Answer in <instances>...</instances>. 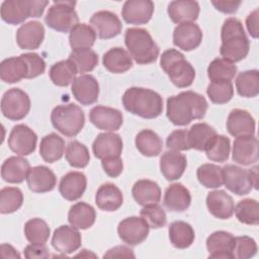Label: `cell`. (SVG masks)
Segmentation results:
<instances>
[{
    "instance_id": "cell-1",
    "label": "cell",
    "mask_w": 259,
    "mask_h": 259,
    "mask_svg": "<svg viewBox=\"0 0 259 259\" xmlns=\"http://www.w3.org/2000/svg\"><path fill=\"white\" fill-rule=\"evenodd\" d=\"M166 114L175 125H187L193 119L203 118L208 104L206 99L194 91H183L167 98Z\"/></svg>"
},
{
    "instance_id": "cell-45",
    "label": "cell",
    "mask_w": 259,
    "mask_h": 259,
    "mask_svg": "<svg viewBox=\"0 0 259 259\" xmlns=\"http://www.w3.org/2000/svg\"><path fill=\"white\" fill-rule=\"evenodd\" d=\"M237 74V66L223 58H217L207 67L210 81H231Z\"/></svg>"
},
{
    "instance_id": "cell-13",
    "label": "cell",
    "mask_w": 259,
    "mask_h": 259,
    "mask_svg": "<svg viewBox=\"0 0 259 259\" xmlns=\"http://www.w3.org/2000/svg\"><path fill=\"white\" fill-rule=\"evenodd\" d=\"M90 24L101 39H109L118 35L122 28L118 16L108 10L95 12L90 18Z\"/></svg>"
},
{
    "instance_id": "cell-47",
    "label": "cell",
    "mask_w": 259,
    "mask_h": 259,
    "mask_svg": "<svg viewBox=\"0 0 259 259\" xmlns=\"http://www.w3.org/2000/svg\"><path fill=\"white\" fill-rule=\"evenodd\" d=\"M50 233L49 225L39 218L31 219L24 225V235L31 244H46Z\"/></svg>"
},
{
    "instance_id": "cell-54",
    "label": "cell",
    "mask_w": 259,
    "mask_h": 259,
    "mask_svg": "<svg viewBox=\"0 0 259 259\" xmlns=\"http://www.w3.org/2000/svg\"><path fill=\"white\" fill-rule=\"evenodd\" d=\"M27 64L28 75L26 79H32L41 75L46 70L45 60L36 53H25L20 55Z\"/></svg>"
},
{
    "instance_id": "cell-41",
    "label": "cell",
    "mask_w": 259,
    "mask_h": 259,
    "mask_svg": "<svg viewBox=\"0 0 259 259\" xmlns=\"http://www.w3.org/2000/svg\"><path fill=\"white\" fill-rule=\"evenodd\" d=\"M96 40V32L91 25L78 23L69 33V42L72 50L90 49Z\"/></svg>"
},
{
    "instance_id": "cell-55",
    "label": "cell",
    "mask_w": 259,
    "mask_h": 259,
    "mask_svg": "<svg viewBox=\"0 0 259 259\" xmlns=\"http://www.w3.org/2000/svg\"><path fill=\"white\" fill-rule=\"evenodd\" d=\"M166 147L172 151H187L190 150L186 130H176L172 132L166 140Z\"/></svg>"
},
{
    "instance_id": "cell-31",
    "label": "cell",
    "mask_w": 259,
    "mask_h": 259,
    "mask_svg": "<svg viewBox=\"0 0 259 259\" xmlns=\"http://www.w3.org/2000/svg\"><path fill=\"white\" fill-rule=\"evenodd\" d=\"M134 199L142 206L157 204L161 199V189L158 183L149 179L138 180L132 189Z\"/></svg>"
},
{
    "instance_id": "cell-21",
    "label": "cell",
    "mask_w": 259,
    "mask_h": 259,
    "mask_svg": "<svg viewBox=\"0 0 259 259\" xmlns=\"http://www.w3.org/2000/svg\"><path fill=\"white\" fill-rule=\"evenodd\" d=\"M45 38V27L38 21H28L16 31V42L22 50H36Z\"/></svg>"
},
{
    "instance_id": "cell-30",
    "label": "cell",
    "mask_w": 259,
    "mask_h": 259,
    "mask_svg": "<svg viewBox=\"0 0 259 259\" xmlns=\"http://www.w3.org/2000/svg\"><path fill=\"white\" fill-rule=\"evenodd\" d=\"M164 205L170 211L180 212L186 210L191 203L189 190L181 183H173L167 187L163 199Z\"/></svg>"
},
{
    "instance_id": "cell-37",
    "label": "cell",
    "mask_w": 259,
    "mask_h": 259,
    "mask_svg": "<svg viewBox=\"0 0 259 259\" xmlns=\"http://www.w3.org/2000/svg\"><path fill=\"white\" fill-rule=\"evenodd\" d=\"M169 239L177 249H186L193 243L195 233L191 225L183 221H175L169 226Z\"/></svg>"
},
{
    "instance_id": "cell-39",
    "label": "cell",
    "mask_w": 259,
    "mask_h": 259,
    "mask_svg": "<svg viewBox=\"0 0 259 259\" xmlns=\"http://www.w3.org/2000/svg\"><path fill=\"white\" fill-rule=\"evenodd\" d=\"M217 135L215 130L205 122H198L191 125L187 131L188 144L190 149L204 151L209 141Z\"/></svg>"
},
{
    "instance_id": "cell-23",
    "label": "cell",
    "mask_w": 259,
    "mask_h": 259,
    "mask_svg": "<svg viewBox=\"0 0 259 259\" xmlns=\"http://www.w3.org/2000/svg\"><path fill=\"white\" fill-rule=\"evenodd\" d=\"M26 182L28 188L35 193H45L53 190L57 184L55 173L47 166H35L30 168Z\"/></svg>"
},
{
    "instance_id": "cell-8",
    "label": "cell",
    "mask_w": 259,
    "mask_h": 259,
    "mask_svg": "<svg viewBox=\"0 0 259 259\" xmlns=\"http://www.w3.org/2000/svg\"><path fill=\"white\" fill-rule=\"evenodd\" d=\"M223 169L224 184L231 192L242 196L248 194L253 188H258V167L251 169L228 164Z\"/></svg>"
},
{
    "instance_id": "cell-14",
    "label": "cell",
    "mask_w": 259,
    "mask_h": 259,
    "mask_svg": "<svg viewBox=\"0 0 259 259\" xmlns=\"http://www.w3.org/2000/svg\"><path fill=\"white\" fill-rule=\"evenodd\" d=\"M154 2L151 0H127L123 3L121 16L126 23L146 24L154 13Z\"/></svg>"
},
{
    "instance_id": "cell-9",
    "label": "cell",
    "mask_w": 259,
    "mask_h": 259,
    "mask_svg": "<svg viewBox=\"0 0 259 259\" xmlns=\"http://www.w3.org/2000/svg\"><path fill=\"white\" fill-rule=\"evenodd\" d=\"M75 1H54L45 17L46 24L54 30L68 32L79 22Z\"/></svg>"
},
{
    "instance_id": "cell-52",
    "label": "cell",
    "mask_w": 259,
    "mask_h": 259,
    "mask_svg": "<svg viewBox=\"0 0 259 259\" xmlns=\"http://www.w3.org/2000/svg\"><path fill=\"white\" fill-rule=\"evenodd\" d=\"M140 215L147 222L149 227L153 229L163 228L167 223L166 212L158 203L144 206L140 211Z\"/></svg>"
},
{
    "instance_id": "cell-12",
    "label": "cell",
    "mask_w": 259,
    "mask_h": 259,
    "mask_svg": "<svg viewBox=\"0 0 259 259\" xmlns=\"http://www.w3.org/2000/svg\"><path fill=\"white\" fill-rule=\"evenodd\" d=\"M149 229V225L142 217H128L118 224L117 233L125 244L136 246L147 239Z\"/></svg>"
},
{
    "instance_id": "cell-59",
    "label": "cell",
    "mask_w": 259,
    "mask_h": 259,
    "mask_svg": "<svg viewBox=\"0 0 259 259\" xmlns=\"http://www.w3.org/2000/svg\"><path fill=\"white\" fill-rule=\"evenodd\" d=\"M214 8L226 14H233L237 12L241 5V1H211Z\"/></svg>"
},
{
    "instance_id": "cell-24",
    "label": "cell",
    "mask_w": 259,
    "mask_h": 259,
    "mask_svg": "<svg viewBox=\"0 0 259 259\" xmlns=\"http://www.w3.org/2000/svg\"><path fill=\"white\" fill-rule=\"evenodd\" d=\"M206 206L208 211L220 220L230 219L235 210L232 196L224 190H213L207 193Z\"/></svg>"
},
{
    "instance_id": "cell-18",
    "label": "cell",
    "mask_w": 259,
    "mask_h": 259,
    "mask_svg": "<svg viewBox=\"0 0 259 259\" xmlns=\"http://www.w3.org/2000/svg\"><path fill=\"white\" fill-rule=\"evenodd\" d=\"M75 99L82 105H90L97 101L99 95V84L97 80L88 74L77 77L71 87Z\"/></svg>"
},
{
    "instance_id": "cell-44",
    "label": "cell",
    "mask_w": 259,
    "mask_h": 259,
    "mask_svg": "<svg viewBox=\"0 0 259 259\" xmlns=\"http://www.w3.org/2000/svg\"><path fill=\"white\" fill-rule=\"evenodd\" d=\"M199 183L206 188H219L224 184L223 169L215 164H202L196 171Z\"/></svg>"
},
{
    "instance_id": "cell-60",
    "label": "cell",
    "mask_w": 259,
    "mask_h": 259,
    "mask_svg": "<svg viewBox=\"0 0 259 259\" xmlns=\"http://www.w3.org/2000/svg\"><path fill=\"white\" fill-rule=\"evenodd\" d=\"M258 17H259V10L255 9L246 18V26H247L248 32L254 38H257L258 34H259V32H258Z\"/></svg>"
},
{
    "instance_id": "cell-29",
    "label": "cell",
    "mask_w": 259,
    "mask_h": 259,
    "mask_svg": "<svg viewBox=\"0 0 259 259\" xmlns=\"http://www.w3.org/2000/svg\"><path fill=\"white\" fill-rule=\"evenodd\" d=\"M30 170L29 162L18 156H12L6 159L1 166V177L8 183L18 184L26 179Z\"/></svg>"
},
{
    "instance_id": "cell-11",
    "label": "cell",
    "mask_w": 259,
    "mask_h": 259,
    "mask_svg": "<svg viewBox=\"0 0 259 259\" xmlns=\"http://www.w3.org/2000/svg\"><path fill=\"white\" fill-rule=\"evenodd\" d=\"M37 143L36 134L25 124H16L8 137V147L20 156H27L34 152Z\"/></svg>"
},
{
    "instance_id": "cell-46",
    "label": "cell",
    "mask_w": 259,
    "mask_h": 259,
    "mask_svg": "<svg viewBox=\"0 0 259 259\" xmlns=\"http://www.w3.org/2000/svg\"><path fill=\"white\" fill-rule=\"evenodd\" d=\"M239 222L245 225L257 226L259 224V204L253 198H245L240 200L234 210Z\"/></svg>"
},
{
    "instance_id": "cell-19",
    "label": "cell",
    "mask_w": 259,
    "mask_h": 259,
    "mask_svg": "<svg viewBox=\"0 0 259 259\" xmlns=\"http://www.w3.org/2000/svg\"><path fill=\"white\" fill-rule=\"evenodd\" d=\"M202 40V31L194 22L178 24L173 32V44L186 52L199 47Z\"/></svg>"
},
{
    "instance_id": "cell-61",
    "label": "cell",
    "mask_w": 259,
    "mask_h": 259,
    "mask_svg": "<svg viewBox=\"0 0 259 259\" xmlns=\"http://www.w3.org/2000/svg\"><path fill=\"white\" fill-rule=\"evenodd\" d=\"M1 256L3 258H20L19 253L9 244L1 245Z\"/></svg>"
},
{
    "instance_id": "cell-28",
    "label": "cell",
    "mask_w": 259,
    "mask_h": 259,
    "mask_svg": "<svg viewBox=\"0 0 259 259\" xmlns=\"http://www.w3.org/2000/svg\"><path fill=\"white\" fill-rule=\"evenodd\" d=\"M186 166V157L177 151H167L160 158L161 173L169 181L180 178L183 175Z\"/></svg>"
},
{
    "instance_id": "cell-15",
    "label": "cell",
    "mask_w": 259,
    "mask_h": 259,
    "mask_svg": "<svg viewBox=\"0 0 259 259\" xmlns=\"http://www.w3.org/2000/svg\"><path fill=\"white\" fill-rule=\"evenodd\" d=\"M82 238L77 229L67 225L57 228L52 237L54 249L64 255L77 251L81 246Z\"/></svg>"
},
{
    "instance_id": "cell-27",
    "label": "cell",
    "mask_w": 259,
    "mask_h": 259,
    "mask_svg": "<svg viewBox=\"0 0 259 259\" xmlns=\"http://www.w3.org/2000/svg\"><path fill=\"white\" fill-rule=\"evenodd\" d=\"M199 4L192 0H175L168 4L167 12L174 23L193 22L199 15Z\"/></svg>"
},
{
    "instance_id": "cell-51",
    "label": "cell",
    "mask_w": 259,
    "mask_h": 259,
    "mask_svg": "<svg viewBox=\"0 0 259 259\" xmlns=\"http://www.w3.org/2000/svg\"><path fill=\"white\" fill-rule=\"evenodd\" d=\"M206 94L214 104L229 102L234 95V87L231 81H212L208 84Z\"/></svg>"
},
{
    "instance_id": "cell-32",
    "label": "cell",
    "mask_w": 259,
    "mask_h": 259,
    "mask_svg": "<svg viewBox=\"0 0 259 259\" xmlns=\"http://www.w3.org/2000/svg\"><path fill=\"white\" fill-rule=\"evenodd\" d=\"M122 202V192L112 183H104L96 191L95 203L101 210L115 211L121 206Z\"/></svg>"
},
{
    "instance_id": "cell-2",
    "label": "cell",
    "mask_w": 259,
    "mask_h": 259,
    "mask_svg": "<svg viewBox=\"0 0 259 259\" xmlns=\"http://www.w3.org/2000/svg\"><path fill=\"white\" fill-rule=\"evenodd\" d=\"M221 38L222 45L220 54L223 59L231 63H236L247 57L250 49V41L242 22L239 19L229 17L225 20L222 26Z\"/></svg>"
},
{
    "instance_id": "cell-36",
    "label": "cell",
    "mask_w": 259,
    "mask_h": 259,
    "mask_svg": "<svg viewBox=\"0 0 259 259\" xmlns=\"http://www.w3.org/2000/svg\"><path fill=\"white\" fill-rule=\"evenodd\" d=\"M66 144L62 137L52 133L45 136L39 145V155L47 163H54L60 160L65 154Z\"/></svg>"
},
{
    "instance_id": "cell-40",
    "label": "cell",
    "mask_w": 259,
    "mask_h": 259,
    "mask_svg": "<svg viewBox=\"0 0 259 259\" xmlns=\"http://www.w3.org/2000/svg\"><path fill=\"white\" fill-rule=\"evenodd\" d=\"M77 73L75 65L69 59L55 63L49 71L52 82L60 87H66L73 83Z\"/></svg>"
},
{
    "instance_id": "cell-34",
    "label": "cell",
    "mask_w": 259,
    "mask_h": 259,
    "mask_svg": "<svg viewBox=\"0 0 259 259\" xmlns=\"http://www.w3.org/2000/svg\"><path fill=\"white\" fill-rule=\"evenodd\" d=\"M96 212L92 205L80 201L73 204L68 212V221L77 230H87L93 226Z\"/></svg>"
},
{
    "instance_id": "cell-58",
    "label": "cell",
    "mask_w": 259,
    "mask_h": 259,
    "mask_svg": "<svg viewBox=\"0 0 259 259\" xmlns=\"http://www.w3.org/2000/svg\"><path fill=\"white\" fill-rule=\"evenodd\" d=\"M104 258H135L133 250L126 246H115L109 249L104 255Z\"/></svg>"
},
{
    "instance_id": "cell-25",
    "label": "cell",
    "mask_w": 259,
    "mask_h": 259,
    "mask_svg": "<svg viewBox=\"0 0 259 259\" xmlns=\"http://www.w3.org/2000/svg\"><path fill=\"white\" fill-rule=\"evenodd\" d=\"M86 186V176L82 172L71 171L62 177L59 184V191L65 199L74 201L83 195Z\"/></svg>"
},
{
    "instance_id": "cell-22",
    "label": "cell",
    "mask_w": 259,
    "mask_h": 259,
    "mask_svg": "<svg viewBox=\"0 0 259 259\" xmlns=\"http://www.w3.org/2000/svg\"><path fill=\"white\" fill-rule=\"evenodd\" d=\"M255 119L245 109H233L227 119V130L233 137L254 136L255 135Z\"/></svg>"
},
{
    "instance_id": "cell-50",
    "label": "cell",
    "mask_w": 259,
    "mask_h": 259,
    "mask_svg": "<svg viewBox=\"0 0 259 259\" xmlns=\"http://www.w3.org/2000/svg\"><path fill=\"white\" fill-rule=\"evenodd\" d=\"M65 156L69 165L74 168H84L90 160L87 147L78 141H71L68 144Z\"/></svg>"
},
{
    "instance_id": "cell-38",
    "label": "cell",
    "mask_w": 259,
    "mask_h": 259,
    "mask_svg": "<svg viewBox=\"0 0 259 259\" xmlns=\"http://www.w3.org/2000/svg\"><path fill=\"white\" fill-rule=\"evenodd\" d=\"M135 144L138 151L146 157H156L163 149L161 138L152 130H142L138 133L135 139Z\"/></svg>"
},
{
    "instance_id": "cell-49",
    "label": "cell",
    "mask_w": 259,
    "mask_h": 259,
    "mask_svg": "<svg viewBox=\"0 0 259 259\" xmlns=\"http://www.w3.org/2000/svg\"><path fill=\"white\" fill-rule=\"evenodd\" d=\"M69 60L73 62L78 73L91 72L98 64L97 54L90 49L72 50Z\"/></svg>"
},
{
    "instance_id": "cell-7",
    "label": "cell",
    "mask_w": 259,
    "mask_h": 259,
    "mask_svg": "<svg viewBox=\"0 0 259 259\" xmlns=\"http://www.w3.org/2000/svg\"><path fill=\"white\" fill-rule=\"evenodd\" d=\"M54 127L66 137L77 136L85 124V114L82 108L74 103L56 106L51 113Z\"/></svg>"
},
{
    "instance_id": "cell-20",
    "label": "cell",
    "mask_w": 259,
    "mask_h": 259,
    "mask_svg": "<svg viewBox=\"0 0 259 259\" xmlns=\"http://www.w3.org/2000/svg\"><path fill=\"white\" fill-rule=\"evenodd\" d=\"M235 237L226 231L211 233L206 239L208 258H233Z\"/></svg>"
},
{
    "instance_id": "cell-43",
    "label": "cell",
    "mask_w": 259,
    "mask_h": 259,
    "mask_svg": "<svg viewBox=\"0 0 259 259\" xmlns=\"http://www.w3.org/2000/svg\"><path fill=\"white\" fill-rule=\"evenodd\" d=\"M206 157L213 162L223 163L229 159L231 151L230 139L223 135H215L205 147Z\"/></svg>"
},
{
    "instance_id": "cell-48",
    "label": "cell",
    "mask_w": 259,
    "mask_h": 259,
    "mask_svg": "<svg viewBox=\"0 0 259 259\" xmlns=\"http://www.w3.org/2000/svg\"><path fill=\"white\" fill-rule=\"evenodd\" d=\"M23 202V193L18 187H3L0 190V212L12 213L19 209Z\"/></svg>"
},
{
    "instance_id": "cell-42",
    "label": "cell",
    "mask_w": 259,
    "mask_h": 259,
    "mask_svg": "<svg viewBox=\"0 0 259 259\" xmlns=\"http://www.w3.org/2000/svg\"><path fill=\"white\" fill-rule=\"evenodd\" d=\"M237 92L242 97H255L259 93V72L248 70L241 72L236 78Z\"/></svg>"
},
{
    "instance_id": "cell-10",
    "label": "cell",
    "mask_w": 259,
    "mask_h": 259,
    "mask_svg": "<svg viewBox=\"0 0 259 259\" xmlns=\"http://www.w3.org/2000/svg\"><path fill=\"white\" fill-rule=\"evenodd\" d=\"M30 109V99L20 88L7 90L1 98V112L10 120L24 118Z\"/></svg>"
},
{
    "instance_id": "cell-3",
    "label": "cell",
    "mask_w": 259,
    "mask_h": 259,
    "mask_svg": "<svg viewBox=\"0 0 259 259\" xmlns=\"http://www.w3.org/2000/svg\"><path fill=\"white\" fill-rule=\"evenodd\" d=\"M122 105L126 111L143 118L152 119L158 117L163 111V99L156 91L131 87L122 95Z\"/></svg>"
},
{
    "instance_id": "cell-16",
    "label": "cell",
    "mask_w": 259,
    "mask_h": 259,
    "mask_svg": "<svg viewBox=\"0 0 259 259\" xmlns=\"http://www.w3.org/2000/svg\"><path fill=\"white\" fill-rule=\"evenodd\" d=\"M233 160L243 166H249L258 161V140L255 136H241L234 141Z\"/></svg>"
},
{
    "instance_id": "cell-26",
    "label": "cell",
    "mask_w": 259,
    "mask_h": 259,
    "mask_svg": "<svg viewBox=\"0 0 259 259\" xmlns=\"http://www.w3.org/2000/svg\"><path fill=\"white\" fill-rule=\"evenodd\" d=\"M122 140L114 133L99 134L92 144V151L96 158L102 160L109 156H120L122 152Z\"/></svg>"
},
{
    "instance_id": "cell-56",
    "label": "cell",
    "mask_w": 259,
    "mask_h": 259,
    "mask_svg": "<svg viewBox=\"0 0 259 259\" xmlns=\"http://www.w3.org/2000/svg\"><path fill=\"white\" fill-rule=\"evenodd\" d=\"M101 165L104 172L112 178L119 176L123 169V163L120 156H109L101 160Z\"/></svg>"
},
{
    "instance_id": "cell-53",
    "label": "cell",
    "mask_w": 259,
    "mask_h": 259,
    "mask_svg": "<svg viewBox=\"0 0 259 259\" xmlns=\"http://www.w3.org/2000/svg\"><path fill=\"white\" fill-rule=\"evenodd\" d=\"M257 244L255 240L248 236L235 237V245L233 249V258L247 259L256 255Z\"/></svg>"
},
{
    "instance_id": "cell-4",
    "label": "cell",
    "mask_w": 259,
    "mask_h": 259,
    "mask_svg": "<svg viewBox=\"0 0 259 259\" xmlns=\"http://www.w3.org/2000/svg\"><path fill=\"white\" fill-rule=\"evenodd\" d=\"M124 44L131 57L140 65L151 64L159 56V47L145 28H127L124 33Z\"/></svg>"
},
{
    "instance_id": "cell-35",
    "label": "cell",
    "mask_w": 259,
    "mask_h": 259,
    "mask_svg": "<svg viewBox=\"0 0 259 259\" xmlns=\"http://www.w3.org/2000/svg\"><path fill=\"white\" fill-rule=\"evenodd\" d=\"M103 66L106 70L114 74H121L133 67L131 55L122 48L115 47L108 50L102 58Z\"/></svg>"
},
{
    "instance_id": "cell-5",
    "label": "cell",
    "mask_w": 259,
    "mask_h": 259,
    "mask_svg": "<svg viewBox=\"0 0 259 259\" xmlns=\"http://www.w3.org/2000/svg\"><path fill=\"white\" fill-rule=\"evenodd\" d=\"M160 66L178 88L189 87L194 81V68L184 58V55L175 49H168L162 54Z\"/></svg>"
},
{
    "instance_id": "cell-17",
    "label": "cell",
    "mask_w": 259,
    "mask_h": 259,
    "mask_svg": "<svg viewBox=\"0 0 259 259\" xmlns=\"http://www.w3.org/2000/svg\"><path fill=\"white\" fill-rule=\"evenodd\" d=\"M89 119L97 128L108 132L117 131L123 122L122 113L118 109L103 105L94 106L90 110Z\"/></svg>"
},
{
    "instance_id": "cell-33",
    "label": "cell",
    "mask_w": 259,
    "mask_h": 259,
    "mask_svg": "<svg viewBox=\"0 0 259 259\" xmlns=\"http://www.w3.org/2000/svg\"><path fill=\"white\" fill-rule=\"evenodd\" d=\"M27 75L28 67L21 56L7 58L0 64V78L5 83H17L24 78L26 79Z\"/></svg>"
},
{
    "instance_id": "cell-6",
    "label": "cell",
    "mask_w": 259,
    "mask_h": 259,
    "mask_svg": "<svg viewBox=\"0 0 259 259\" xmlns=\"http://www.w3.org/2000/svg\"><path fill=\"white\" fill-rule=\"evenodd\" d=\"M49 4L47 0H5L1 3V18L8 24H19L28 17H40Z\"/></svg>"
},
{
    "instance_id": "cell-57",
    "label": "cell",
    "mask_w": 259,
    "mask_h": 259,
    "mask_svg": "<svg viewBox=\"0 0 259 259\" xmlns=\"http://www.w3.org/2000/svg\"><path fill=\"white\" fill-rule=\"evenodd\" d=\"M24 257L27 259H45L50 257V253L45 244H30L24 249Z\"/></svg>"
}]
</instances>
